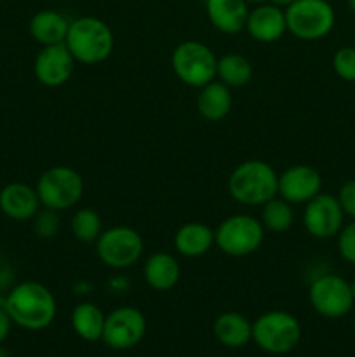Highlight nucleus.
I'll return each mask as SVG.
<instances>
[{"label": "nucleus", "instance_id": "14", "mask_svg": "<svg viewBox=\"0 0 355 357\" xmlns=\"http://www.w3.org/2000/svg\"><path fill=\"white\" fill-rule=\"evenodd\" d=\"M75 58L63 44L44 45L33 63V73L45 87H61L72 79L75 70Z\"/></svg>", "mask_w": 355, "mask_h": 357}, {"label": "nucleus", "instance_id": "3", "mask_svg": "<svg viewBox=\"0 0 355 357\" xmlns=\"http://www.w3.org/2000/svg\"><path fill=\"white\" fill-rule=\"evenodd\" d=\"M278 173L260 159L244 160L228 176V194L244 206H263L277 195Z\"/></svg>", "mask_w": 355, "mask_h": 357}, {"label": "nucleus", "instance_id": "28", "mask_svg": "<svg viewBox=\"0 0 355 357\" xmlns=\"http://www.w3.org/2000/svg\"><path fill=\"white\" fill-rule=\"evenodd\" d=\"M31 222H33L35 234L42 239H51V237L58 236L59 229H61L59 211H54V209L40 208V211L33 216Z\"/></svg>", "mask_w": 355, "mask_h": 357}, {"label": "nucleus", "instance_id": "2", "mask_svg": "<svg viewBox=\"0 0 355 357\" xmlns=\"http://www.w3.org/2000/svg\"><path fill=\"white\" fill-rule=\"evenodd\" d=\"M65 45L77 63L97 65L110 58L115 38L111 28L103 20L94 16H82L70 21Z\"/></svg>", "mask_w": 355, "mask_h": 357}, {"label": "nucleus", "instance_id": "8", "mask_svg": "<svg viewBox=\"0 0 355 357\" xmlns=\"http://www.w3.org/2000/svg\"><path fill=\"white\" fill-rule=\"evenodd\" d=\"M265 241V229L251 215H232L223 220L214 230V244L228 257L240 258L253 255Z\"/></svg>", "mask_w": 355, "mask_h": 357}, {"label": "nucleus", "instance_id": "29", "mask_svg": "<svg viewBox=\"0 0 355 357\" xmlns=\"http://www.w3.org/2000/svg\"><path fill=\"white\" fill-rule=\"evenodd\" d=\"M338 253L347 264L355 265V220L345 223L338 234Z\"/></svg>", "mask_w": 355, "mask_h": 357}, {"label": "nucleus", "instance_id": "36", "mask_svg": "<svg viewBox=\"0 0 355 357\" xmlns=\"http://www.w3.org/2000/svg\"><path fill=\"white\" fill-rule=\"evenodd\" d=\"M247 3H263V2H267V0H246Z\"/></svg>", "mask_w": 355, "mask_h": 357}, {"label": "nucleus", "instance_id": "35", "mask_svg": "<svg viewBox=\"0 0 355 357\" xmlns=\"http://www.w3.org/2000/svg\"><path fill=\"white\" fill-rule=\"evenodd\" d=\"M347 6H348V9L355 14V0H347Z\"/></svg>", "mask_w": 355, "mask_h": 357}, {"label": "nucleus", "instance_id": "38", "mask_svg": "<svg viewBox=\"0 0 355 357\" xmlns=\"http://www.w3.org/2000/svg\"><path fill=\"white\" fill-rule=\"evenodd\" d=\"M327 2H331V0H327Z\"/></svg>", "mask_w": 355, "mask_h": 357}, {"label": "nucleus", "instance_id": "10", "mask_svg": "<svg viewBox=\"0 0 355 357\" xmlns=\"http://www.w3.org/2000/svg\"><path fill=\"white\" fill-rule=\"evenodd\" d=\"M312 309L326 319H341L354 309L350 282L338 274H322L308 288Z\"/></svg>", "mask_w": 355, "mask_h": 357}, {"label": "nucleus", "instance_id": "24", "mask_svg": "<svg viewBox=\"0 0 355 357\" xmlns=\"http://www.w3.org/2000/svg\"><path fill=\"white\" fill-rule=\"evenodd\" d=\"M216 79L226 84L230 89L232 87H244L253 79V65L246 56L230 52V54L218 58Z\"/></svg>", "mask_w": 355, "mask_h": 357}, {"label": "nucleus", "instance_id": "13", "mask_svg": "<svg viewBox=\"0 0 355 357\" xmlns=\"http://www.w3.org/2000/svg\"><path fill=\"white\" fill-rule=\"evenodd\" d=\"M322 192V176L308 164H294L278 174L277 195L289 204H306Z\"/></svg>", "mask_w": 355, "mask_h": 357}, {"label": "nucleus", "instance_id": "9", "mask_svg": "<svg viewBox=\"0 0 355 357\" xmlns=\"http://www.w3.org/2000/svg\"><path fill=\"white\" fill-rule=\"evenodd\" d=\"M145 243L138 230L125 225H117L101 232L96 241L97 258L103 265L113 271L132 267L141 258Z\"/></svg>", "mask_w": 355, "mask_h": 357}, {"label": "nucleus", "instance_id": "34", "mask_svg": "<svg viewBox=\"0 0 355 357\" xmlns=\"http://www.w3.org/2000/svg\"><path fill=\"white\" fill-rule=\"evenodd\" d=\"M0 357H10L9 351L6 347H2V345H0Z\"/></svg>", "mask_w": 355, "mask_h": 357}, {"label": "nucleus", "instance_id": "16", "mask_svg": "<svg viewBox=\"0 0 355 357\" xmlns=\"http://www.w3.org/2000/svg\"><path fill=\"white\" fill-rule=\"evenodd\" d=\"M40 208L37 190L30 185L14 181L0 190V211L14 222H30Z\"/></svg>", "mask_w": 355, "mask_h": 357}, {"label": "nucleus", "instance_id": "37", "mask_svg": "<svg viewBox=\"0 0 355 357\" xmlns=\"http://www.w3.org/2000/svg\"><path fill=\"white\" fill-rule=\"evenodd\" d=\"M350 288H352V295H354V298H355V281L350 282Z\"/></svg>", "mask_w": 355, "mask_h": 357}, {"label": "nucleus", "instance_id": "27", "mask_svg": "<svg viewBox=\"0 0 355 357\" xmlns=\"http://www.w3.org/2000/svg\"><path fill=\"white\" fill-rule=\"evenodd\" d=\"M333 70L341 80L355 84V45H345L334 52Z\"/></svg>", "mask_w": 355, "mask_h": 357}, {"label": "nucleus", "instance_id": "32", "mask_svg": "<svg viewBox=\"0 0 355 357\" xmlns=\"http://www.w3.org/2000/svg\"><path fill=\"white\" fill-rule=\"evenodd\" d=\"M10 281H13V271H10L9 264L3 258H0V291L9 288Z\"/></svg>", "mask_w": 355, "mask_h": 357}, {"label": "nucleus", "instance_id": "22", "mask_svg": "<svg viewBox=\"0 0 355 357\" xmlns=\"http://www.w3.org/2000/svg\"><path fill=\"white\" fill-rule=\"evenodd\" d=\"M214 338L228 349H240L253 340V323L240 312H223L212 324Z\"/></svg>", "mask_w": 355, "mask_h": 357}, {"label": "nucleus", "instance_id": "39", "mask_svg": "<svg viewBox=\"0 0 355 357\" xmlns=\"http://www.w3.org/2000/svg\"><path fill=\"white\" fill-rule=\"evenodd\" d=\"M354 45H355V40H354Z\"/></svg>", "mask_w": 355, "mask_h": 357}, {"label": "nucleus", "instance_id": "12", "mask_svg": "<svg viewBox=\"0 0 355 357\" xmlns=\"http://www.w3.org/2000/svg\"><path fill=\"white\" fill-rule=\"evenodd\" d=\"M345 211L336 195L324 194L308 201L303 209V227L313 239H333L338 237L345 225Z\"/></svg>", "mask_w": 355, "mask_h": 357}, {"label": "nucleus", "instance_id": "17", "mask_svg": "<svg viewBox=\"0 0 355 357\" xmlns=\"http://www.w3.org/2000/svg\"><path fill=\"white\" fill-rule=\"evenodd\" d=\"M205 14L216 30L235 35L246 30L249 7L246 0H205Z\"/></svg>", "mask_w": 355, "mask_h": 357}, {"label": "nucleus", "instance_id": "25", "mask_svg": "<svg viewBox=\"0 0 355 357\" xmlns=\"http://www.w3.org/2000/svg\"><path fill=\"white\" fill-rule=\"evenodd\" d=\"M261 225L265 230L274 234H282L289 230L294 223V211H292V204L284 201L282 197L275 195L268 202L261 206Z\"/></svg>", "mask_w": 355, "mask_h": 357}, {"label": "nucleus", "instance_id": "30", "mask_svg": "<svg viewBox=\"0 0 355 357\" xmlns=\"http://www.w3.org/2000/svg\"><path fill=\"white\" fill-rule=\"evenodd\" d=\"M338 201H340L341 208H343L345 215L350 216L352 220H355V178L354 180H348L341 185L340 192H338Z\"/></svg>", "mask_w": 355, "mask_h": 357}, {"label": "nucleus", "instance_id": "15", "mask_svg": "<svg viewBox=\"0 0 355 357\" xmlns=\"http://www.w3.org/2000/svg\"><path fill=\"white\" fill-rule=\"evenodd\" d=\"M246 30L253 40L261 42V44H274L281 40L282 35L287 31L285 10L271 2L258 3L254 9H249Z\"/></svg>", "mask_w": 355, "mask_h": 357}, {"label": "nucleus", "instance_id": "19", "mask_svg": "<svg viewBox=\"0 0 355 357\" xmlns=\"http://www.w3.org/2000/svg\"><path fill=\"white\" fill-rule=\"evenodd\" d=\"M70 20L63 13L54 9H42L30 20V35L37 44L54 45L63 44L68 33Z\"/></svg>", "mask_w": 355, "mask_h": 357}, {"label": "nucleus", "instance_id": "4", "mask_svg": "<svg viewBox=\"0 0 355 357\" xmlns=\"http://www.w3.org/2000/svg\"><path fill=\"white\" fill-rule=\"evenodd\" d=\"M284 10L287 31L305 42L327 37L336 23V13L327 0H296Z\"/></svg>", "mask_w": 355, "mask_h": 357}, {"label": "nucleus", "instance_id": "6", "mask_svg": "<svg viewBox=\"0 0 355 357\" xmlns=\"http://www.w3.org/2000/svg\"><path fill=\"white\" fill-rule=\"evenodd\" d=\"M35 190L42 208L61 213L82 201L84 180L73 167L52 166L40 174Z\"/></svg>", "mask_w": 355, "mask_h": 357}, {"label": "nucleus", "instance_id": "7", "mask_svg": "<svg viewBox=\"0 0 355 357\" xmlns=\"http://www.w3.org/2000/svg\"><path fill=\"white\" fill-rule=\"evenodd\" d=\"M218 58L209 45L198 40H184L174 47L171 54V68L174 75L190 87H204L216 79Z\"/></svg>", "mask_w": 355, "mask_h": 357}, {"label": "nucleus", "instance_id": "31", "mask_svg": "<svg viewBox=\"0 0 355 357\" xmlns=\"http://www.w3.org/2000/svg\"><path fill=\"white\" fill-rule=\"evenodd\" d=\"M10 328H13V321L7 316L6 310L0 307V345L7 340V337H9L10 333Z\"/></svg>", "mask_w": 355, "mask_h": 357}, {"label": "nucleus", "instance_id": "23", "mask_svg": "<svg viewBox=\"0 0 355 357\" xmlns=\"http://www.w3.org/2000/svg\"><path fill=\"white\" fill-rule=\"evenodd\" d=\"M104 319L106 316L103 310L90 302H82L73 309L72 312V328L86 342H97L103 337Z\"/></svg>", "mask_w": 355, "mask_h": 357}, {"label": "nucleus", "instance_id": "20", "mask_svg": "<svg viewBox=\"0 0 355 357\" xmlns=\"http://www.w3.org/2000/svg\"><path fill=\"white\" fill-rule=\"evenodd\" d=\"M233 105L232 89L221 80H212L198 89L197 110L202 119L209 122H219L230 114Z\"/></svg>", "mask_w": 355, "mask_h": 357}, {"label": "nucleus", "instance_id": "33", "mask_svg": "<svg viewBox=\"0 0 355 357\" xmlns=\"http://www.w3.org/2000/svg\"><path fill=\"white\" fill-rule=\"evenodd\" d=\"M268 2L275 3V6H278V7H287V6H291L292 2H296V0H268Z\"/></svg>", "mask_w": 355, "mask_h": 357}, {"label": "nucleus", "instance_id": "18", "mask_svg": "<svg viewBox=\"0 0 355 357\" xmlns=\"http://www.w3.org/2000/svg\"><path fill=\"white\" fill-rule=\"evenodd\" d=\"M143 278L155 291H171L180 282L181 267L176 257L166 251H157L146 258L143 265Z\"/></svg>", "mask_w": 355, "mask_h": 357}, {"label": "nucleus", "instance_id": "5", "mask_svg": "<svg viewBox=\"0 0 355 357\" xmlns=\"http://www.w3.org/2000/svg\"><path fill=\"white\" fill-rule=\"evenodd\" d=\"M301 340V324L285 310H270L253 323V342L267 354L291 352Z\"/></svg>", "mask_w": 355, "mask_h": 357}, {"label": "nucleus", "instance_id": "11", "mask_svg": "<svg viewBox=\"0 0 355 357\" xmlns=\"http://www.w3.org/2000/svg\"><path fill=\"white\" fill-rule=\"evenodd\" d=\"M146 333V319L136 307H118L104 319L101 342L113 351H127L136 347Z\"/></svg>", "mask_w": 355, "mask_h": 357}, {"label": "nucleus", "instance_id": "1", "mask_svg": "<svg viewBox=\"0 0 355 357\" xmlns=\"http://www.w3.org/2000/svg\"><path fill=\"white\" fill-rule=\"evenodd\" d=\"M3 310L16 326L26 331H42L56 319L58 303L47 286L37 281H24L7 291L3 296Z\"/></svg>", "mask_w": 355, "mask_h": 357}, {"label": "nucleus", "instance_id": "26", "mask_svg": "<svg viewBox=\"0 0 355 357\" xmlns=\"http://www.w3.org/2000/svg\"><path fill=\"white\" fill-rule=\"evenodd\" d=\"M70 230H72L73 237L80 243H96L97 237L103 232V222L101 216L97 215L94 209L90 208H80L77 209L75 215L72 216L70 222Z\"/></svg>", "mask_w": 355, "mask_h": 357}, {"label": "nucleus", "instance_id": "21", "mask_svg": "<svg viewBox=\"0 0 355 357\" xmlns=\"http://www.w3.org/2000/svg\"><path fill=\"white\" fill-rule=\"evenodd\" d=\"M214 246V230L202 222H188L174 234V248L184 258H198Z\"/></svg>", "mask_w": 355, "mask_h": 357}]
</instances>
